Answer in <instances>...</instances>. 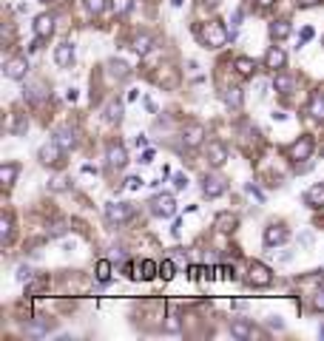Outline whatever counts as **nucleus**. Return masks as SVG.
<instances>
[{
    "mask_svg": "<svg viewBox=\"0 0 324 341\" xmlns=\"http://www.w3.org/2000/svg\"><path fill=\"white\" fill-rule=\"evenodd\" d=\"M40 3H49V0H40Z\"/></svg>",
    "mask_w": 324,
    "mask_h": 341,
    "instance_id": "obj_53",
    "label": "nucleus"
},
{
    "mask_svg": "<svg viewBox=\"0 0 324 341\" xmlns=\"http://www.w3.org/2000/svg\"><path fill=\"white\" fill-rule=\"evenodd\" d=\"M0 239H3V245L12 242V219H9V216L0 219Z\"/></svg>",
    "mask_w": 324,
    "mask_h": 341,
    "instance_id": "obj_31",
    "label": "nucleus"
},
{
    "mask_svg": "<svg viewBox=\"0 0 324 341\" xmlns=\"http://www.w3.org/2000/svg\"><path fill=\"white\" fill-rule=\"evenodd\" d=\"M208 160H210V165L213 168H222L225 165V160H228V148L222 145V142H208Z\"/></svg>",
    "mask_w": 324,
    "mask_h": 341,
    "instance_id": "obj_11",
    "label": "nucleus"
},
{
    "mask_svg": "<svg viewBox=\"0 0 324 341\" xmlns=\"http://www.w3.org/2000/svg\"><path fill=\"white\" fill-rule=\"evenodd\" d=\"M247 282H250L253 287H267V284L273 282V273H270V268L262 264V261H250V268H247Z\"/></svg>",
    "mask_w": 324,
    "mask_h": 341,
    "instance_id": "obj_2",
    "label": "nucleus"
},
{
    "mask_svg": "<svg viewBox=\"0 0 324 341\" xmlns=\"http://www.w3.org/2000/svg\"><path fill=\"white\" fill-rule=\"evenodd\" d=\"M88 15H102L105 12V0H86Z\"/></svg>",
    "mask_w": 324,
    "mask_h": 341,
    "instance_id": "obj_35",
    "label": "nucleus"
},
{
    "mask_svg": "<svg viewBox=\"0 0 324 341\" xmlns=\"http://www.w3.org/2000/svg\"><path fill=\"white\" fill-rule=\"evenodd\" d=\"M245 191H247V194H250V196H256L259 202H265V194H262V191L256 188V185H245Z\"/></svg>",
    "mask_w": 324,
    "mask_h": 341,
    "instance_id": "obj_40",
    "label": "nucleus"
},
{
    "mask_svg": "<svg viewBox=\"0 0 324 341\" xmlns=\"http://www.w3.org/2000/svg\"><path fill=\"white\" fill-rule=\"evenodd\" d=\"M154 276H159V264H157V261H151V259H145L142 261V279H145V282H151Z\"/></svg>",
    "mask_w": 324,
    "mask_h": 341,
    "instance_id": "obj_29",
    "label": "nucleus"
},
{
    "mask_svg": "<svg viewBox=\"0 0 324 341\" xmlns=\"http://www.w3.org/2000/svg\"><path fill=\"white\" fill-rule=\"evenodd\" d=\"M105 120L108 123H120V120H123V105H120V102H111L105 108Z\"/></svg>",
    "mask_w": 324,
    "mask_h": 341,
    "instance_id": "obj_30",
    "label": "nucleus"
},
{
    "mask_svg": "<svg viewBox=\"0 0 324 341\" xmlns=\"http://www.w3.org/2000/svg\"><path fill=\"white\" fill-rule=\"evenodd\" d=\"M54 139H57L65 151H68V148H74V131L71 128H57V131H54Z\"/></svg>",
    "mask_w": 324,
    "mask_h": 341,
    "instance_id": "obj_22",
    "label": "nucleus"
},
{
    "mask_svg": "<svg viewBox=\"0 0 324 341\" xmlns=\"http://www.w3.org/2000/svg\"><path fill=\"white\" fill-rule=\"evenodd\" d=\"M202 6H208V9H213V6H219V0H199Z\"/></svg>",
    "mask_w": 324,
    "mask_h": 341,
    "instance_id": "obj_49",
    "label": "nucleus"
},
{
    "mask_svg": "<svg viewBox=\"0 0 324 341\" xmlns=\"http://www.w3.org/2000/svg\"><path fill=\"white\" fill-rule=\"evenodd\" d=\"M125 185H128L131 191H137L139 185H142V179H139V176H128V179H125Z\"/></svg>",
    "mask_w": 324,
    "mask_h": 341,
    "instance_id": "obj_43",
    "label": "nucleus"
},
{
    "mask_svg": "<svg viewBox=\"0 0 324 341\" xmlns=\"http://www.w3.org/2000/svg\"><path fill=\"white\" fill-rule=\"evenodd\" d=\"M304 202H307L310 208H324V185H313V188H307Z\"/></svg>",
    "mask_w": 324,
    "mask_h": 341,
    "instance_id": "obj_16",
    "label": "nucleus"
},
{
    "mask_svg": "<svg viewBox=\"0 0 324 341\" xmlns=\"http://www.w3.org/2000/svg\"><path fill=\"white\" fill-rule=\"evenodd\" d=\"M151 211H154V216L171 219L173 213H176V202H173V196L162 194V196H157V199H154V202H151Z\"/></svg>",
    "mask_w": 324,
    "mask_h": 341,
    "instance_id": "obj_5",
    "label": "nucleus"
},
{
    "mask_svg": "<svg viewBox=\"0 0 324 341\" xmlns=\"http://www.w3.org/2000/svg\"><path fill=\"white\" fill-rule=\"evenodd\" d=\"M139 162H145V165L154 162V151H151V148H145V151H142V160H139Z\"/></svg>",
    "mask_w": 324,
    "mask_h": 341,
    "instance_id": "obj_45",
    "label": "nucleus"
},
{
    "mask_svg": "<svg viewBox=\"0 0 324 341\" xmlns=\"http://www.w3.org/2000/svg\"><path fill=\"white\" fill-rule=\"evenodd\" d=\"M313 307H316V310H324V290L316 293V298H313Z\"/></svg>",
    "mask_w": 324,
    "mask_h": 341,
    "instance_id": "obj_42",
    "label": "nucleus"
},
{
    "mask_svg": "<svg viewBox=\"0 0 324 341\" xmlns=\"http://www.w3.org/2000/svg\"><path fill=\"white\" fill-rule=\"evenodd\" d=\"M51 188H54V191H63V188H65V179H60V176H57V179L51 182Z\"/></svg>",
    "mask_w": 324,
    "mask_h": 341,
    "instance_id": "obj_48",
    "label": "nucleus"
},
{
    "mask_svg": "<svg viewBox=\"0 0 324 341\" xmlns=\"http://www.w3.org/2000/svg\"><path fill=\"white\" fill-rule=\"evenodd\" d=\"M259 6H270V3H276V0H256Z\"/></svg>",
    "mask_w": 324,
    "mask_h": 341,
    "instance_id": "obj_51",
    "label": "nucleus"
},
{
    "mask_svg": "<svg viewBox=\"0 0 324 341\" xmlns=\"http://www.w3.org/2000/svg\"><path fill=\"white\" fill-rule=\"evenodd\" d=\"M63 151L65 148L60 145L57 139H51V142H46V145L40 148V162H43V165H60V162H63Z\"/></svg>",
    "mask_w": 324,
    "mask_h": 341,
    "instance_id": "obj_4",
    "label": "nucleus"
},
{
    "mask_svg": "<svg viewBox=\"0 0 324 341\" xmlns=\"http://www.w3.org/2000/svg\"><path fill=\"white\" fill-rule=\"evenodd\" d=\"M231 335H236V338H253V327L247 324V321H233Z\"/></svg>",
    "mask_w": 324,
    "mask_h": 341,
    "instance_id": "obj_23",
    "label": "nucleus"
},
{
    "mask_svg": "<svg viewBox=\"0 0 324 341\" xmlns=\"http://www.w3.org/2000/svg\"><path fill=\"white\" fill-rule=\"evenodd\" d=\"M134 49H137V54H148V49H151V37L139 34L137 40H134Z\"/></svg>",
    "mask_w": 324,
    "mask_h": 341,
    "instance_id": "obj_33",
    "label": "nucleus"
},
{
    "mask_svg": "<svg viewBox=\"0 0 324 341\" xmlns=\"http://www.w3.org/2000/svg\"><path fill=\"white\" fill-rule=\"evenodd\" d=\"M97 279H100L102 284H105L108 279H111V261H105V259L97 261Z\"/></svg>",
    "mask_w": 324,
    "mask_h": 341,
    "instance_id": "obj_32",
    "label": "nucleus"
},
{
    "mask_svg": "<svg viewBox=\"0 0 324 341\" xmlns=\"http://www.w3.org/2000/svg\"><path fill=\"white\" fill-rule=\"evenodd\" d=\"M281 242H287V231L279 225H270L265 231V245L267 247H273V245H281Z\"/></svg>",
    "mask_w": 324,
    "mask_h": 341,
    "instance_id": "obj_13",
    "label": "nucleus"
},
{
    "mask_svg": "<svg viewBox=\"0 0 324 341\" xmlns=\"http://www.w3.org/2000/svg\"><path fill=\"white\" fill-rule=\"evenodd\" d=\"M173 188H176V191L188 188V176L185 174H176V176H173Z\"/></svg>",
    "mask_w": 324,
    "mask_h": 341,
    "instance_id": "obj_38",
    "label": "nucleus"
},
{
    "mask_svg": "<svg viewBox=\"0 0 324 341\" xmlns=\"http://www.w3.org/2000/svg\"><path fill=\"white\" fill-rule=\"evenodd\" d=\"M310 37H313V29H302V40H304V43H307Z\"/></svg>",
    "mask_w": 324,
    "mask_h": 341,
    "instance_id": "obj_50",
    "label": "nucleus"
},
{
    "mask_svg": "<svg viewBox=\"0 0 324 341\" xmlns=\"http://www.w3.org/2000/svg\"><path fill=\"white\" fill-rule=\"evenodd\" d=\"M54 60H57V65H71V60H74V46L71 43H60L57 49H54Z\"/></svg>",
    "mask_w": 324,
    "mask_h": 341,
    "instance_id": "obj_14",
    "label": "nucleus"
},
{
    "mask_svg": "<svg viewBox=\"0 0 324 341\" xmlns=\"http://www.w3.org/2000/svg\"><path fill=\"white\" fill-rule=\"evenodd\" d=\"M202 194L208 196V199L222 196L225 194V179L222 176H205V179H202Z\"/></svg>",
    "mask_w": 324,
    "mask_h": 341,
    "instance_id": "obj_8",
    "label": "nucleus"
},
{
    "mask_svg": "<svg viewBox=\"0 0 324 341\" xmlns=\"http://www.w3.org/2000/svg\"><path fill=\"white\" fill-rule=\"evenodd\" d=\"M26 97L37 102L40 97H43V86H40V83H34V86H26Z\"/></svg>",
    "mask_w": 324,
    "mask_h": 341,
    "instance_id": "obj_36",
    "label": "nucleus"
},
{
    "mask_svg": "<svg viewBox=\"0 0 324 341\" xmlns=\"http://www.w3.org/2000/svg\"><path fill=\"white\" fill-rule=\"evenodd\" d=\"M51 31H54V17H51V15H37L34 34L40 37V40H46V37H51Z\"/></svg>",
    "mask_w": 324,
    "mask_h": 341,
    "instance_id": "obj_12",
    "label": "nucleus"
},
{
    "mask_svg": "<svg viewBox=\"0 0 324 341\" xmlns=\"http://www.w3.org/2000/svg\"><path fill=\"white\" fill-rule=\"evenodd\" d=\"M233 65H236V71L242 74V77H250V74H253V68H256L250 57H236V63H233Z\"/></svg>",
    "mask_w": 324,
    "mask_h": 341,
    "instance_id": "obj_27",
    "label": "nucleus"
},
{
    "mask_svg": "<svg viewBox=\"0 0 324 341\" xmlns=\"http://www.w3.org/2000/svg\"><path fill=\"white\" fill-rule=\"evenodd\" d=\"M321 154H324V151H321Z\"/></svg>",
    "mask_w": 324,
    "mask_h": 341,
    "instance_id": "obj_54",
    "label": "nucleus"
},
{
    "mask_svg": "<svg viewBox=\"0 0 324 341\" xmlns=\"http://www.w3.org/2000/svg\"><path fill=\"white\" fill-rule=\"evenodd\" d=\"M108 65H111V74H114L117 80H125V77H128V74H131V68H128V65H125V63H123V60H111V63H108Z\"/></svg>",
    "mask_w": 324,
    "mask_h": 341,
    "instance_id": "obj_26",
    "label": "nucleus"
},
{
    "mask_svg": "<svg viewBox=\"0 0 324 341\" xmlns=\"http://www.w3.org/2000/svg\"><path fill=\"white\" fill-rule=\"evenodd\" d=\"M108 168H114V171H120V168H125V162H128V154H125L123 145H108Z\"/></svg>",
    "mask_w": 324,
    "mask_h": 341,
    "instance_id": "obj_10",
    "label": "nucleus"
},
{
    "mask_svg": "<svg viewBox=\"0 0 324 341\" xmlns=\"http://www.w3.org/2000/svg\"><path fill=\"white\" fill-rule=\"evenodd\" d=\"M188 276H191V279H199V276H202V268H199V264H191V268H188Z\"/></svg>",
    "mask_w": 324,
    "mask_h": 341,
    "instance_id": "obj_44",
    "label": "nucleus"
},
{
    "mask_svg": "<svg viewBox=\"0 0 324 341\" xmlns=\"http://www.w3.org/2000/svg\"><path fill=\"white\" fill-rule=\"evenodd\" d=\"M111 9H114L117 17H123V15H128L131 9H134V0H111Z\"/></svg>",
    "mask_w": 324,
    "mask_h": 341,
    "instance_id": "obj_28",
    "label": "nucleus"
},
{
    "mask_svg": "<svg viewBox=\"0 0 324 341\" xmlns=\"http://www.w3.org/2000/svg\"><path fill=\"white\" fill-rule=\"evenodd\" d=\"M296 3H299V6H302V9H310V6H318L321 0H296Z\"/></svg>",
    "mask_w": 324,
    "mask_h": 341,
    "instance_id": "obj_46",
    "label": "nucleus"
},
{
    "mask_svg": "<svg viewBox=\"0 0 324 341\" xmlns=\"http://www.w3.org/2000/svg\"><path fill=\"white\" fill-rule=\"evenodd\" d=\"M202 137H205V128L199 123H191L185 131H182V139H185L188 148H199L202 145Z\"/></svg>",
    "mask_w": 324,
    "mask_h": 341,
    "instance_id": "obj_9",
    "label": "nucleus"
},
{
    "mask_svg": "<svg viewBox=\"0 0 324 341\" xmlns=\"http://www.w3.org/2000/svg\"><path fill=\"white\" fill-rule=\"evenodd\" d=\"M26 74H29V60L26 57H12L6 63V77L9 80H26Z\"/></svg>",
    "mask_w": 324,
    "mask_h": 341,
    "instance_id": "obj_6",
    "label": "nucleus"
},
{
    "mask_svg": "<svg viewBox=\"0 0 324 341\" xmlns=\"http://www.w3.org/2000/svg\"><path fill=\"white\" fill-rule=\"evenodd\" d=\"M242 100H245V97H242V88H228V91H225V102H228L231 108H242Z\"/></svg>",
    "mask_w": 324,
    "mask_h": 341,
    "instance_id": "obj_24",
    "label": "nucleus"
},
{
    "mask_svg": "<svg viewBox=\"0 0 324 341\" xmlns=\"http://www.w3.org/2000/svg\"><path fill=\"white\" fill-rule=\"evenodd\" d=\"M17 174H20V168H17L15 162H6V165H3V171H0V182L9 188V185H15Z\"/></svg>",
    "mask_w": 324,
    "mask_h": 341,
    "instance_id": "obj_20",
    "label": "nucleus"
},
{
    "mask_svg": "<svg viewBox=\"0 0 324 341\" xmlns=\"http://www.w3.org/2000/svg\"><path fill=\"white\" fill-rule=\"evenodd\" d=\"M213 225H216V231H219V233H231V231H236L239 222H236V216H233V213H219Z\"/></svg>",
    "mask_w": 324,
    "mask_h": 341,
    "instance_id": "obj_18",
    "label": "nucleus"
},
{
    "mask_svg": "<svg viewBox=\"0 0 324 341\" xmlns=\"http://www.w3.org/2000/svg\"><path fill=\"white\" fill-rule=\"evenodd\" d=\"M307 114H310V117H316V120H324V94H321V91H316V94L310 97Z\"/></svg>",
    "mask_w": 324,
    "mask_h": 341,
    "instance_id": "obj_19",
    "label": "nucleus"
},
{
    "mask_svg": "<svg viewBox=\"0 0 324 341\" xmlns=\"http://www.w3.org/2000/svg\"><path fill=\"white\" fill-rule=\"evenodd\" d=\"M284 60L287 57H284V51L281 49H270L265 54V68H273V71L276 68H284Z\"/></svg>",
    "mask_w": 324,
    "mask_h": 341,
    "instance_id": "obj_17",
    "label": "nucleus"
},
{
    "mask_svg": "<svg viewBox=\"0 0 324 341\" xmlns=\"http://www.w3.org/2000/svg\"><path fill=\"white\" fill-rule=\"evenodd\" d=\"M46 287H49V279H34V282H31V279H29V282H26V293H29V296H37V293H43L46 290Z\"/></svg>",
    "mask_w": 324,
    "mask_h": 341,
    "instance_id": "obj_25",
    "label": "nucleus"
},
{
    "mask_svg": "<svg viewBox=\"0 0 324 341\" xmlns=\"http://www.w3.org/2000/svg\"><path fill=\"white\" fill-rule=\"evenodd\" d=\"M239 23H242V9H236V12H233V20H231V26L236 29Z\"/></svg>",
    "mask_w": 324,
    "mask_h": 341,
    "instance_id": "obj_47",
    "label": "nucleus"
},
{
    "mask_svg": "<svg viewBox=\"0 0 324 341\" xmlns=\"http://www.w3.org/2000/svg\"><path fill=\"white\" fill-rule=\"evenodd\" d=\"M60 233H65V222H57V225H51L49 236H60Z\"/></svg>",
    "mask_w": 324,
    "mask_h": 341,
    "instance_id": "obj_41",
    "label": "nucleus"
},
{
    "mask_svg": "<svg viewBox=\"0 0 324 341\" xmlns=\"http://www.w3.org/2000/svg\"><path fill=\"white\" fill-rule=\"evenodd\" d=\"M159 276L165 279V282H168V279L176 276V268H173V261H171V259H165L162 264H159Z\"/></svg>",
    "mask_w": 324,
    "mask_h": 341,
    "instance_id": "obj_34",
    "label": "nucleus"
},
{
    "mask_svg": "<svg viewBox=\"0 0 324 341\" xmlns=\"http://www.w3.org/2000/svg\"><path fill=\"white\" fill-rule=\"evenodd\" d=\"M17 279H20V282H29V279H31V268L20 264V268H17Z\"/></svg>",
    "mask_w": 324,
    "mask_h": 341,
    "instance_id": "obj_39",
    "label": "nucleus"
},
{
    "mask_svg": "<svg viewBox=\"0 0 324 341\" xmlns=\"http://www.w3.org/2000/svg\"><path fill=\"white\" fill-rule=\"evenodd\" d=\"M171 3H173V6H176V9H179V6H182V0H171Z\"/></svg>",
    "mask_w": 324,
    "mask_h": 341,
    "instance_id": "obj_52",
    "label": "nucleus"
},
{
    "mask_svg": "<svg viewBox=\"0 0 324 341\" xmlns=\"http://www.w3.org/2000/svg\"><path fill=\"white\" fill-rule=\"evenodd\" d=\"M310 154H313V137H302L299 142L290 145V160H310Z\"/></svg>",
    "mask_w": 324,
    "mask_h": 341,
    "instance_id": "obj_7",
    "label": "nucleus"
},
{
    "mask_svg": "<svg viewBox=\"0 0 324 341\" xmlns=\"http://www.w3.org/2000/svg\"><path fill=\"white\" fill-rule=\"evenodd\" d=\"M273 88L276 91H279V94H290V91H293L296 88V80L293 77H290V74H284V71H279L273 77Z\"/></svg>",
    "mask_w": 324,
    "mask_h": 341,
    "instance_id": "obj_15",
    "label": "nucleus"
},
{
    "mask_svg": "<svg viewBox=\"0 0 324 341\" xmlns=\"http://www.w3.org/2000/svg\"><path fill=\"white\" fill-rule=\"evenodd\" d=\"M26 128H29V123L20 117V120L15 123V128H12V134H15V137H20V134H26Z\"/></svg>",
    "mask_w": 324,
    "mask_h": 341,
    "instance_id": "obj_37",
    "label": "nucleus"
},
{
    "mask_svg": "<svg viewBox=\"0 0 324 341\" xmlns=\"http://www.w3.org/2000/svg\"><path fill=\"white\" fill-rule=\"evenodd\" d=\"M199 34V40H202V46L205 49H222L225 43H228V29H225L219 20H208V23H202V29L196 31Z\"/></svg>",
    "mask_w": 324,
    "mask_h": 341,
    "instance_id": "obj_1",
    "label": "nucleus"
},
{
    "mask_svg": "<svg viewBox=\"0 0 324 341\" xmlns=\"http://www.w3.org/2000/svg\"><path fill=\"white\" fill-rule=\"evenodd\" d=\"M131 213H134V208H131V202H108L105 205V219L114 225V222H125V219H131Z\"/></svg>",
    "mask_w": 324,
    "mask_h": 341,
    "instance_id": "obj_3",
    "label": "nucleus"
},
{
    "mask_svg": "<svg viewBox=\"0 0 324 341\" xmlns=\"http://www.w3.org/2000/svg\"><path fill=\"white\" fill-rule=\"evenodd\" d=\"M287 34H290V23L287 20H273L270 23V37H273V40H284Z\"/></svg>",
    "mask_w": 324,
    "mask_h": 341,
    "instance_id": "obj_21",
    "label": "nucleus"
}]
</instances>
